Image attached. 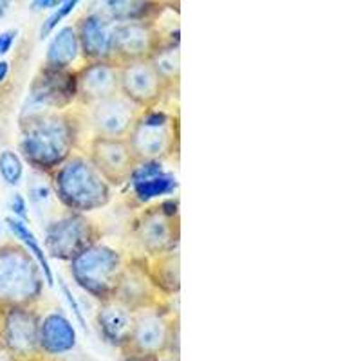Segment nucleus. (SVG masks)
<instances>
[{
  "label": "nucleus",
  "mask_w": 361,
  "mask_h": 361,
  "mask_svg": "<svg viewBox=\"0 0 361 361\" xmlns=\"http://www.w3.org/2000/svg\"><path fill=\"white\" fill-rule=\"evenodd\" d=\"M78 119L71 111L47 112L20 119V157L35 172L51 173L74 154Z\"/></svg>",
  "instance_id": "obj_1"
},
{
  "label": "nucleus",
  "mask_w": 361,
  "mask_h": 361,
  "mask_svg": "<svg viewBox=\"0 0 361 361\" xmlns=\"http://www.w3.org/2000/svg\"><path fill=\"white\" fill-rule=\"evenodd\" d=\"M49 177L58 202L66 212L85 215L112 201V186L83 154H73Z\"/></svg>",
  "instance_id": "obj_2"
},
{
  "label": "nucleus",
  "mask_w": 361,
  "mask_h": 361,
  "mask_svg": "<svg viewBox=\"0 0 361 361\" xmlns=\"http://www.w3.org/2000/svg\"><path fill=\"white\" fill-rule=\"evenodd\" d=\"M37 260L17 243L0 244V305L37 307L44 295Z\"/></svg>",
  "instance_id": "obj_3"
},
{
  "label": "nucleus",
  "mask_w": 361,
  "mask_h": 361,
  "mask_svg": "<svg viewBox=\"0 0 361 361\" xmlns=\"http://www.w3.org/2000/svg\"><path fill=\"white\" fill-rule=\"evenodd\" d=\"M125 266L123 255L116 247L96 243L71 260L69 271L83 293L105 302L114 298Z\"/></svg>",
  "instance_id": "obj_4"
},
{
  "label": "nucleus",
  "mask_w": 361,
  "mask_h": 361,
  "mask_svg": "<svg viewBox=\"0 0 361 361\" xmlns=\"http://www.w3.org/2000/svg\"><path fill=\"white\" fill-rule=\"evenodd\" d=\"M76 98V71H53L42 67L29 85L20 119L47 112L67 111Z\"/></svg>",
  "instance_id": "obj_5"
},
{
  "label": "nucleus",
  "mask_w": 361,
  "mask_h": 361,
  "mask_svg": "<svg viewBox=\"0 0 361 361\" xmlns=\"http://www.w3.org/2000/svg\"><path fill=\"white\" fill-rule=\"evenodd\" d=\"M99 231L87 215L62 212L44 226V251L47 257L71 262L78 253L99 243Z\"/></svg>",
  "instance_id": "obj_6"
},
{
  "label": "nucleus",
  "mask_w": 361,
  "mask_h": 361,
  "mask_svg": "<svg viewBox=\"0 0 361 361\" xmlns=\"http://www.w3.org/2000/svg\"><path fill=\"white\" fill-rule=\"evenodd\" d=\"M38 322L37 307L0 305V350L17 361L40 360Z\"/></svg>",
  "instance_id": "obj_7"
},
{
  "label": "nucleus",
  "mask_w": 361,
  "mask_h": 361,
  "mask_svg": "<svg viewBox=\"0 0 361 361\" xmlns=\"http://www.w3.org/2000/svg\"><path fill=\"white\" fill-rule=\"evenodd\" d=\"M177 327L169 320L166 312L161 307H147L134 312V329L128 341L127 349H130L132 356L152 360L159 357L166 349L172 347L173 334Z\"/></svg>",
  "instance_id": "obj_8"
},
{
  "label": "nucleus",
  "mask_w": 361,
  "mask_h": 361,
  "mask_svg": "<svg viewBox=\"0 0 361 361\" xmlns=\"http://www.w3.org/2000/svg\"><path fill=\"white\" fill-rule=\"evenodd\" d=\"M87 121L94 132V137H112V140H127L128 132L141 114V109L128 102L125 96H111L98 103L89 105Z\"/></svg>",
  "instance_id": "obj_9"
},
{
  "label": "nucleus",
  "mask_w": 361,
  "mask_h": 361,
  "mask_svg": "<svg viewBox=\"0 0 361 361\" xmlns=\"http://www.w3.org/2000/svg\"><path fill=\"white\" fill-rule=\"evenodd\" d=\"M85 156L112 188L128 183L132 170L137 164L127 140L90 137L89 152Z\"/></svg>",
  "instance_id": "obj_10"
},
{
  "label": "nucleus",
  "mask_w": 361,
  "mask_h": 361,
  "mask_svg": "<svg viewBox=\"0 0 361 361\" xmlns=\"http://www.w3.org/2000/svg\"><path fill=\"white\" fill-rule=\"evenodd\" d=\"M164 42L154 22H127L116 24L112 62L116 66L150 60Z\"/></svg>",
  "instance_id": "obj_11"
},
{
  "label": "nucleus",
  "mask_w": 361,
  "mask_h": 361,
  "mask_svg": "<svg viewBox=\"0 0 361 361\" xmlns=\"http://www.w3.org/2000/svg\"><path fill=\"white\" fill-rule=\"evenodd\" d=\"M164 85L150 60H140L119 66V94L125 96L141 111L154 109L163 98Z\"/></svg>",
  "instance_id": "obj_12"
},
{
  "label": "nucleus",
  "mask_w": 361,
  "mask_h": 361,
  "mask_svg": "<svg viewBox=\"0 0 361 361\" xmlns=\"http://www.w3.org/2000/svg\"><path fill=\"white\" fill-rule=\"evenodd\" d=\"M135 238L150 259L176 251L179 243L177 219L163 214L159 204L145 209L135 221Z\"/></svg>",
  "instance_id": "obj_13"
},
{
  "label": "nucleus",
  "mask_w": 361,
  "mask_h": 361,
  "mask_svg": "<svg viewBox=\"0 0 361 361\" xmlns=\"http://www.w3.org/2000/svg\"><path fill=\"white\" fill-rule=\"evenodd\" d=\"M78 33L80 51L87 62H112L116 24L105 9H92L74 25Z\"/></svg>",
  "instance_id": "obj_14"
},
{
  "label": "nucleus",
  "mask_w": 361,
  "mask_h": 361,
  "mask_svg": "<svg viewBox=\"0 0 361 361\" xmlns=\"http://www.w3.org/2000/svg\"><path fill=\"white\" fill-rule=\"evenodd\" d=\"M78 334L73 322L62 307H53L40 314L38 322V345L44 357H58L76 349Z\"/></svg>",
  "instance_id": "obj_15"
},
{
  "label": "nucleus",
  "mask_w": 361,
  "mask_h": 361,
  "mask_svg": "<svg viewBox=\"0 0 361 361\" xmlns=\"http://www.w3.org/2000/svg\"><path fill=\"white\" fill-rule=\"evenodd\" d=\"M127 141L137 163H141V161H163L164 157H169L173 152V147H176L173 121L154 127V125L143 123L137 118L132 130L128 132Z\"/></svg>",
  "instance_id": "obj_16"
},
{
  "label": "nucleus",
  "mask_w": 361,
  "mask_h": 361,
  "mask_svg": "<svg viewBox=\"0 0 361 361\" xmlns=\"http://www.w3.org/2000/svg\"><path fill=\"white\" fill-rule=\"evenodd\" d=\"M78 102L85 107L119 92V66L114 62H89L76 71Z\"/></svg>",
  "instance_id": "obj_17"
},
{
  "label": "nucleus",
  "mask_w": 361,
  "mask_h": 361,
  "mask_svg": "<svg viewBox=\"0 0 361 361\" xmlns=\"http://www.w3.org/2000/svg\"><path fill=\"white\" fill-rule=\"evenodd\" d=\"M96 324L103 341L118 349H127L134 329V311L116 298L105 300L99 302Z\"/></svg>",
  "instance_id": "obj_18"
},
{
  "label": "nucleus",
  "mask_w": 361,
  "mask_h": 361,
  "mask_svg": "<svg viewBox=\"0 0 361 361\" xmlns=\"http://www.w3.org/2000/svg\"><path fill=\"white\" fill-rule=\"evenodd\" d=\"M156 295H159V291L154 288L143 267L125 266L123 275L116 289V300L135 312L147 307H159Z\"/></svg>",
  "instance_id": "obj_19"
},
{
  "label": "nucleus",
  "mask_w": 361,
  "mask_h": 361,
  "mask_svg": "<svg viewBox=\"0 0 361 361\" xmlns=\"http://www.w3.org/2000/svg\"><path fill=\"white\" fill-rule=\"evenodd\" d=\"M82 56L80 51L78 33L74 25H63L53 35L47 53H45L44 67L53 71H71V67Z\"/></svg>",
  "instance_id": "obj_20"
},
{
  "label": "nucleus",
  "mask_w": 361,
  "mask_h": 361,
  "mask_svg": "<svg viewBox=\"0 0 361 361\" xmlns=\"http://www.w3.org/2000/svg\"><path fill=\"white\" fill-rule=\"evenodd\" d=\"M25 201H27V204H31L35 217L38 219L42 228L62 214L58 209L60 202H58L53 183H51V177L47 173L35 172L33 170V176L27 183V199Z\"/></svg>",
  "instance_id": "obj_21"
},
{
  "label": "nucleus",
  "mask_w": 361,
  "mask_h": 361,
  "mask_svg": "<svg viewBox=\"0 0 361 361\" xmlns=\"http://www.w3.org/2000/svg\"><path fill=\"white\" fill-rule=\"evenodd\" d=\"M4 222L9 228V231H11V233L15 235V238L20 243V246H24V250L37 260L42 275H44L45 283H47L49 288H53L54 282H56V276H54V271L49 264V257H47V253L44 251V246L40 244L37 235L31 231V228H29L25 222L18 221V219L15 217H6Z\"/></svg>",
  "instance_id": "obj_22"
},
{
  "label": "nucleus",
  "mask_w": 361,
  "mask_h": 361,
  "mask_svg": "<svg viewBox=\"0 0 361 361\" xmlns=\"http://www.w3.org/2000/svg\"><path fill=\"white\" fill-rule=\"evenodd\" d=\"M145 271H147V276L150 279L154 288L159 293L173 295L179 291V255H177V250L150 259V267Z\"/></svg>",
  "instance_id": "obj_23"
},
{
  "label": "nucleus",
  "mask_w": 361,
  "mask_h": 361,
  "mask_svg": "<svg viewBox=\"0 0 361 361\" xmlns=\"http://www.w3.org/2000/svg\"><path fill=\"white\" fill-rule=\"evenodd\" d=\"M157 9H159V4L145 2V0H109L105 2V13L114 24L152 22Z\"/></svg>",
  "instance_id": "obj_24"
},
{
  "label": "nucleus",
  "mask_w": 361,
  "mask_h": 361,
  "mask_svg": "<svg viewBox=\"0 0 361 361\" xmlns=\"http://www.w3.org/2000/svg\"><path fill=\"white\" fill-rule=\"evenodd\" d=\"M132 195L140 204H148V202L163 199L166 195H172L177 190V179L173 173L164 172L161 176L150 177V179L132 183Z\"/></svg>",
  "instance_id": "obj_25"
},
{
  "label": "nucleus",
  "mask_w": 361,
  "mask_h": 361,
  "mask_svg": "<svg viewBox=\"0 0 361 361\" xmlns=\"http://www.w3.org/2000/svg\"><path fill=\"white\" fill-rule=\"evenodd\" d=\"M150 63L159 74V78L166 87H172L173 82L179 78V69H180V53H179V44H169L164 42L159 49L152 54Z\"/></svg>",
  "instance_id": "obj_26"
},
{
  "label": "nucleus",
  "mask_w": 361,
  "mask_h": 361,
  "mask_svg": "<svg viewBox=\"0 0 361 361\" xmlns=\"http://www.w3.org/2000/svg\"><path fill=\"white\" fill-rule=\"evenodd\" d=\"M0 177L8 186H18L24 179V161L20 154L6 148L0 152Z\"/></svg>",
  "instance_id": "obj_27"
},
{
  "label": "nucleus",
  "mask_w": 361,
  "mask_h": 361,
  "mask_svg": "<svg viewBox=\"0 0 361 361\" xmlns=\"http://www.w3.org/2000/svg\"><path fill=\"white\" fill-rule=\"evenodd\" d=\"M78 4H80L78 0H66V2H60V6H58L56 9H53V13H51L49 17L42 22L40 31H38V37H40V40H44V38H47L49 35H53L54 29L62 24L63 18L69 17L71 13L78 8Z\"/></svg>",
  "instance_id": "obj_28"
},
{
  "label": "nucleus",
  "mask_w": 361,
  "mask_h": 361,
  "mask_svg": "<svg viewBox=\"0 0 361 361\" xmlns=\"http://www.w3.org/2000/svg\"><path fill=\"white\" fill-rule=\"evenodd\" d=\"M58 286H60V289H62L63 296H66V300H67V304H69V307H71V311H73L74 318H76V320H78L80 327H82L83 331H85V333H89V325H87L85 316H83L82 305H80L78 298H76V296H74L73 289L69 288V283H67L66 280L62 279V276H58Z\"/></svg>",
  "instance_id": "obj_29"
},
{
  "label": "nucleus",
  "mask_w": 361,
  "mask_h": 361,
  "mask_svg": "<svg viewBox=\"0 0 361 361\" xmlns=\"http://www.w3.org/2000/svg\"><path fill=\"white\" fill-rule=\"evenodd\" d=\"M8 208L11 209L13 215H15V219H18V221H22L27 224L29 222V204L22 193H18V192L11 193V197H9V201H8Z\"/></svg>",
  "instance_id": "obj_30"
},
{
  "label": "nucleus",
  "mask_w": 361,
  "mask_h": 361,
  "mask_svg": "<svg viewBox=\"0 0 361 361\" xmlns=\"http://www.w3.org/2000/svg\"><path fill=\"white\" fill-rule=\"evenodd\" d=\"M18 37V29H6L0 33V58L6 56V54L11 51V47L15 45Z\"/></svg>",
  "instance_id": "obj_31"
},
{
  "label": "nucleus",
  "mask_w": 361,
  "mask_h": 361,
  "mask_svg": "<svg viewBox=\"0 0 361 361\" xmlns=\"http://www.w3.org/2000/svg\"><path fill=\"white\" fill-rule=\"evenodd\" d=\"M38 361H96V360L85 356V354H66V356H58V357H44V356H42Z\"/></svg>",
  "instance_id": "obj_32"
},
{
  "label": "nucleus",
  "mask_w": 361,
  "mask_h": 361,
  "mask_svg": "<svg viewBox=\"0 0 361 361\" xmlns=\"http://www.w3.org/2000/svg\"><path fill=\"white\" fill-rule=\"evenodd\" d=\"M60 6V0H35L31 2L33 11H44V9H56Z\"/></svg>",
  "instance_id": "obj_33"
},
{
  "label": "nucleus",
  "mask_w": 361,
  "mask_h": 361,
  "mask_svg": "<svg viewBox=\"0 0 361 361\" xmlns=\"http://www.w3.org/2000/svg\"><path fill=\"white\" fill-rule=\"evenodd\" d=\"M9 71H11V67H9V62H6V60H0V85H2V83L8 80Z\"/></svg>",
  "instance_id": "obj_34"
},
{
  "label": "nucleus",
  "mask_w": 361,
  "mask_h": 361,
  "mask_svg": "<svg viewBox=\"0 0 361 361\" xmlns=\"http://www.w3.org/2000/svg\"><path fill=\"white\" fill-rule=\"evenodd\" d=\"M9 8H11V2H8V0H0V18L6 17V13L9 11Z\"/></svg>",
  "instance_id": "obj_35"
},
{
  "label": "nucleus",
  "mask_w": 361,
  "mask_h": 361,
  "mask_svg": "<svg viewBox=\"0 0 361 361\" xmlns=\"http://www.w3.org/2000/svg\"><path fill=\"white\" fill-rule=\"evenodd\" d=\"M0 361H17V360H13L9 354H6L4 350H0Z\"/></svg>",
  "instance_id": "obj_36"
},
{
  "label": "nucleus",
  "mask_w": 361,
  "mask_h": 361,
  "mask_svg": "<svg viewBox=\"0 0 361 361\" xmlns=\"http://www.w3.org/2000/svg\"><path fill=\"white\" fill-rule=\"evenodd\" d=\"M152 361H177V357L176 360H173V356L172 357H154Z\"/></svg>",
  "instance_id": "obj_37"
},
{
  "label": "nucleus",
  "mask_w": 361,
  "mask_h": 361,
  "mask_svg": "<svg viewBox=\"0 0 361 361\" xmlns=\"http://www.w3.org/2000/svg\"><path fill=\"white\" fill-rule=\"evenodd\" d=\"M0 237H2V222H0Z\"/></svg>",
  "instance_id": "obj_38"
}]
</instances>
